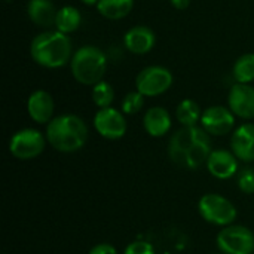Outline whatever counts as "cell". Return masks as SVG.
I'll list each match as a JSON object with an SVG mask.
<instances>
[{
    "mask_svg": "<svg viewBox=\"0 0 254 254\" xmlns=\"http://www.w3.org/2000/svg\"><path fill=\"white\" fill-rule=\"evenodd\" d=\"M213 152L211 135L202 127H182L176 131L168 144L170 159L186 170H196L207 164Z\"/></svg>",
    "mask_w": 254,
    "mask_h": 254,
    "instance_id": "1",
    "label": "cell"
},
{
    "mask_svg": "<svg viewBox=\"0 0 254 254\" xmlns=\"http://www.w3.org/2000/svg\"><path fill=\"white\" fill-rule=\"evenodd\" d=\"M46 140L55 150L73 153L85 146L88 140V127L77 115H60L48 124Z\"/></svg>",
    "mask_w": 254,
    "mask_h": 254,
    "instance_id": "2",
    "label": "cell"
},
{
    "mask_svg": "<svg viewBox=\"0 0 254 254\" xmlns=\"http://www.w3.org/2000/svg\"><path fill=\"white\" fill-rule=\"evenodd\" d=\"M34 63L46 68H58L71 61V40L67 34L55 30L36 36L30 45Z\"/></svg>",
    "mask_w": 254,
    "mask_h": 254,
    "instance_id": "3",
    "label": "cell"
},
{
    "mask_svg": "<svg viewBox=\"0 0 254 254\" xmlns=\"http://www.w3.org/2000/svg\"><path fill=\"white\" fill-rule=\"evenodd\" d=\"M73 77L86 86H94L103 80L107 70L106 54L92 45L82 46L73 54L70 61Z\"/></svg>",
    "mask_w": 254,
    "mask_h": 254,
    "instance_id": "4",
    "label": "cell"
},
{
    "mask_svg": "<svg viewBox=\"0 0 254 254\" xmlns=\"http://www.w3.org/2000/svg\"><path fill=\"white\" fill-rule=\"evenodd\" d=\"M198 211L205 222L223 228L234 225L238 216L235 205L219 193L204 195L198 202Z\"/></svg>",
    "mask_w": 254,
    "mask_h": 254,
    "instance_id": "5",
    "label": "cell"
},
{
    "mask_svg": "<svg viewBox=\"0 0 254 254\" xmlns=\"http://www.w3.org/2000/svg\"><path fill=\"white\" fill-rule=\"evenodd\" d=\"M217 247L223 254H253V231L243 225H229L219 232Z\"/></svg>",
    "mask_w": 254,
    "mask_h": 254,
    "instance_id": "6",
    "label": "cell"
},
{
    "mask_svg": "<svg viewBox=\"0 0 254 254\" xmlns=\"http://www.w3.org/2000/svg\"><path fill=\"white\" fill-rule=\"evenodd\" d=\"M46 135L33 128H24L15 132L9 141V152L19 161L37 158L46 146Z\"/></svg>",
    "mask_w": 254,
    "mask_h": 254,
    "instance_id": "7",
    "label": "cell"
},
{
    "mask_svg": "<svg viewBox=\"0 0 254 254\" xmlns=\"http://www.w3.org/2000/svg\"><path fill=\"white\" fill-rule=\"evenodd\" d=\"M173 80V73L167 67L150 65L137 74L135 88L144 97H158L171 88Z\"/></svg>",
    "mask_w": 254,
    "mask_h": 254,
    "instance_id": "8",
    "label": "cell"
},
{
    "mask_svg": "<svg viewBox=\"0 0 254 254\" xmlns=\"http://www.w3.org/2000/svg\"><path fill=\"white\" fill-rule=\"evenodd\" d=\"M94 127L95 131L107 140H119L127 132V121L122 112L113 107L100 109L94 116Z\"/></svg>",
    "mask_w": 254,
    "mask_h": 254,
    "instance_id": "9",
    "label": "cell"
},
{
    "mask_svg": "<svg viewBox=\"0 0 254 254\" xmlns=\"http://www.w3.org/2000/svg\"><path fill=\"white\" fill-rule=\"evenodd\" d=\"M201 127L210 135H226L235 127V115L231 112L229 107L223 106H211L202 112Z\"/></svg>",
    "mask_w": 254,
    "mask_h": 254,
    "instance_id": "10",
    "label": "cell"
},
{
    "mask_svg": "<svg viewBox=\"0 0 254 254\" xmlns=\"http://www.w3.org/2000/svg\"><path fill=\"white\" fill-rule=\"evenodd\" d=\"M231 112L241 119H254V88L250 83H235L228 95Z\"/></svg>",
    "mask_w": 254,
    "mask_h": 254,
    "instance_id": "11",
    "label": "cell"
},
{
    "mask_svg": "<svg viewBox=\"0 0 254 254\" xmlns=\"http://www.w3.org/2000/svg\"><path fill=\"white\" fill-rule=\"evenodd\" d=\"M207 170L219 180H229L238 173V158L226 149H214L207 159Z\"/></svg>",
    "mask_w": 254,
    "mask_h": 254,
    "instance_id": "12",
    "label": "cell"
},
{
    "mask_svg": "<svg viewBox=\"0 0 254 254\" xmlns=\"http://www.w3.org/2000/svg\"><path fill=\"white\" fill-rule=\"evenodd\" d=\"M231 149L240 161L254 162V124H243L234 131Z\"/></svg>",
    "mask_w": 254,
    "mask_h": 254,
    "instance_id": "13",
    "label": "cell"
},
{
    "mask_svg": "<svg viewBox=\"0 0 254 254\" xmlns=\"http://www.w3.org/2000/svg\"><path fill=\"white\" fill-rule=\"evenodd\" d=\"M54 100L48 91H34L27 101V112L36 124H49L54 118Z\"/></svg>",
    "mask_w": 254,
    "mask_h": 254,
    "instance_id": "14",
    "label": "cell"
},
{
    "mask_svg": "<svg viewBox=\"0 0 254 254\" xmlns=\"http://www.w3.org/2000/svg\"><path fill=\"white\" fill-rule=\"evenodd\" d=\"M155 42H156L155 31L146 25H135L129 28L124 37L125 48L135 55H143L152 51Z\"/></svg>",
    "mask_w": 254,
    "mask_h": 254,
    "instance_id": "15",
    "label": "cell"
},
{
    "mask_svg": "<svg viewBox=\"0 0 254 254\" xmlns=\"http://www.w3.org/2000/svg\"><path fill=\"white\" fill-rule=\"evenodd\" d=\"M143 127L152 137H164L171 129V116L167 109L155 106L150 107L143 118Z\"/></svg>",
    "mask_w": 254,
    "mask_h": 254,
    "instance_id": "16",
    "label": "cell"
},
{
    "mask_svg": "<svg viewBox=\"0 0 254 254\" xmlns=\"http://www.w3.org/2000/svg\"><path fill=\"white\" fill-rule=\"evenodd\" d=\"M27 13L37 27L51 28L55 27L58 10L51 0H30L27 4Z\"/></svg>",
    "mask_w": 254,
    "mask_h": 254,
    "instance_id": "17",
    "label": "cell"
},
{
    "mask_svg": "<svg viewBox=\"0 0 254 254\" xmlns=\"http://www.w3.org/2000/svg\"><path fill=\"white\" fill-rule=\"evenodd\" d=\"M134 7V0H98L97 10L107 19L116 21L122 19L131 13Z\"/></svg>",
    "mask_w": 254,
    "mask_h": 254,
    "instance_id": "18",
    "label": "cell"
},
{
    "mask_svg": "<svg viewBox=\"0 0 254 254\" xmlns=\"http://www.w3.org/2000/svg\"><path fill=\"white\" fill-rule=\"evenodd\" d=\"M82 13L74 6H64L57 13L55 28L64 34H70L80 27Z\"/></svg>",
    "mask_w": 254,
    "mask_h": 254,
    "instance_id": "19",
    "label": "cell"
},
{
    "mask_svg": "<svg viewBox=\"0 0 254 254\" xmlns=\"http://www.w3.org/2000/svg\"><path fill=\"white\" fill-rule=\"evenodd\" d=\"M176 118L182 124V127H196L201 122L202 110L195 100L186 98L177 106Z\"/></svg>",
    "mask_w": 254,
    "mask_h": 254,
    "instance_id": "20",
    "label": "cell"
},
{
    "mask_svg": "<svg viewBox=\"0 0 254 254\" xmlns=\"http://www.w3.org/2000/svg\"><path fill=\"white\" fill-rule=\"evenodd\" d=\"M234 77L238 83H250L254 80V54L241 55L234 64Z\"/></svg>",
    "mask_w": 254,
    "mask_h": 254,
    "instance_id": "21",
    "label": "cell"
},
{
    "mask_svg": "<svg viewBox=\"0 0 254 254\" xmlns=\"http://www.w3.org/2000/svg\"><path fill=\"white\" fill-rule=\"evenodd\" d=\"M115 100V91L113 86L106 82L101 80L97 85L92 86V101L95 103V106L98 109H107L112 107V103Z\"/></svg>",
    "mask_w": 254,
    "mask_h": 254,
    "instance_id": "22",
    "label": "cell"
},
{
    "mask_svg": "<svg viewBox=\"0 0 254 254\" xmlns=\"http://www.w3.org/2000/svg\"><path fill=\"white\" fill-rule=\"evenodd\" d=\"M144 106V95L140 94L138 91L128 92L121 104V109L125 115H135L138 113Z\"/></svg>",
    "mask_w": 254,
    "mask_h": 254,
    "instance_id": "23",
    "label": "cell"
},
{
    "mask_svg": "<svg viewBox=\"0 0 254 254\" xmlns=\"http://www.w3.org/2000/svg\"><path fill=\"white\" fill-rule=\"evenodd\" d=\"M238 188L241 192L252 195L254 193V170H244L238 176Z\"/></svg>",
    "mask_w": 254,
    "mask_h": 254,
    "instance_id": "24",
    "label": "cell"
},
{
    "mask_svg": "<svg viewBox=\"0 0 254 254\" xmlns=\"http://www.w3.org/2000/svg\"><path fill=\"white\" fill-rule=\"evenodd\" d=\"M124 254H155V249L147 241H134L127 246Z\"/></svg>",
    "mask_w": 254,
    "mask_h": 254,
    "instance_id": "25",
    "label": "cell"
},
{
    "mask_svg": "<svg viewBox=\"0 0 254 254\" xmlns=\"http://www.w3.org/2000/svg\"><path fill=\"white\" fill-rule=\"evenodd\" d=\"M88 254H118L116 249L112 246V244H107V243H101V244H97L94 246L89 253Z\"/></svg>",
    "mask_w": 254,
    "mask_h": 254,
    "instance_id": "26",
    "label": "cell"
},
{
    "mask_svg": "<svg viewBox=\"0 0 254 254\" xmlns=\"http://www.w3.org/2000/svg\"><path fill=\"white\" fill-rule=\"evenodd\" d=\"M170 1H171V4H173L176 9H179V10H185V9H188L189 4H190V0H170Z\"/></svg>",
    "mask_w": 254,
    "mask_h": 254,
    "instance_id": "27",
    "label": "cell"
},
{
    "mask_svg": "<svg viewBox=\"0 0 254 254\" xmlns=\"http://www.w3.org/2000/svg\"><path fill=\"white\" fill-rule=\"evenodd\" d=\"M82 3H85L86 6H97V3H98V0H80Z\"/></svg>",
    "mask_w": 254,
    "mask_h": 254,
    "instance_id": "28",
    "label": "cell"
},
{
    "mask_svg": "<svg viewBox=\"0 0 254 254\" xmlns=\"http://www.w3.org/2000/svg\"><path fill=\"white\" fill-rule=\"evenodd\" d=\"M217 254H223V253H217Z\"/></svg>",
    "mask_w": 254,
    "mask_h": 254,
    "instance_id": "29",
    "label": "cell"
},
{
    "mask_svg": "<svg viewBox=\"0 0 254 254\" xmlns=\"http://www.w3.org/2000/svg\"><path fill=\"white\" fill-rule=\"evenodd\" d=\"M253 254H254V253H253Z\"/></svg>",
    "mask_w": 254,
    "mask_h": 254,
    "instance_id": "30",
    "label": "cell"
}]
</instances>
